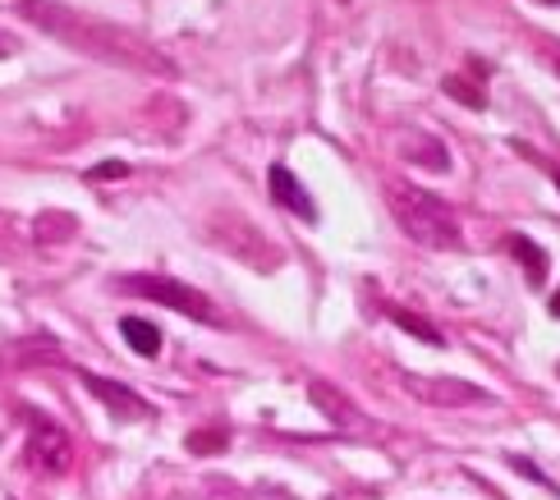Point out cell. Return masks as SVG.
Returning a JSON list of instances; mask_svg holds the SVG:
<instances>
[{
    "instance_id": "obj_1",
    "label": "cell",
    "mask_w": 560,
    "mask_h": 500,
    "mask_svg": "<svg viewBox=\"0 0 560 500\" xmlns=\"http://www.w3.org/2000/svg\"><path fill=\"white\" fill-rule=\"evenodd\" d=\"M386 202H390L395 221H400V230L409 234L413 244L436 248V253H455L464 244L459 217L451 211L446 198H436V194H428V188H418L409 179H390L386 184Z\"/></svg>"
},
{
    "instance_id": "obj_2",
    "label": "cell",
    "mask_w": 560,
    "mask_h": 500,
    "mask_svg": "<svg viewBox=\"0 0 560 500\" xmlns=\"http://www.w3.org/2000/svg\"><path fill=\"white\" fill-rule=\"evenodd\" d=\"M120 290H129V294H138V299H152V303H161V307H171V313H184L189 322H217L212 299H207L202 290H194V284L175 280V276H156V271L125 276Z\"/></svg>"
},
{
    "instance_id": "obj_3",
    "label": "cell",
    "mask_w": 560,
    "mask_h": 500,
    "mask_svg": "<svg viewBox=\"0 0 560 500\" xmlns=\"http://www.w3.org/2000/svg\"><path fill=\"white\" fill-rule=\"evenodd\" d=\"M23 460H28V468L42 473V478H60V473H69V464H74V445H69L60 422L33 418L28 422V445H23Z\"/></svg>"
},
{
    "instance_id": "obj_4",
    "label": "cell",
    "mask_w": 560,
    "mask_h": 500,
    "mask_svg": "<svg viewBox=\"0 0 560 500\" xmlns=\"http://www.w3.org/2000/svg\"><path fill=\"white\" fill-rule=\"evenodd\" d=\"M405 386L413 399L423 404H436V409H469V404H492V395H487L482 386H474V381H459V376H405Z\"/></svg>"
},
{
    "instance_id": "obj_5",
    "label": "cell",
    "mask_w": 560,
    "mask_h": 500,
    "mask_svg": "<svg viewBox=\"0 0 560 500\" xmlns=\"http://www.w3.org/2000/svg\"><path fill=\"white\" fill-rule=\"evenodd\" d=\"M83 376V386H88V395L97 399V404H106V414L115 418V422H133V418H152V404L138 395L133 386H120V381H110V376H97V372H79Z\"/></svg>"
},
{
    "instance_id": "obj_6",
    "label": "cell",
    "mask_w": 560,
    "mask_h": 500,
    "mask_svg": "<svg viewBox=\"0 0 560 500\" xmlns=\"http://www.w3.org/2000/svg\"><path fill=\"white\" fill-rule=\"evenodd\" d=\"M267 184H271V198L290 211V217H299V221H308V225H317V202H313V194L299 184V175L290 171V165H271V175H267Z\"/></svg>"
},
{
    "instance_id": "obj_7",
    "label": "cell",
    "mask_w": 560,
    "mask_h": 500,
    "mask_svg": "<svg viewBox=\"0 0 560 500\" xmlns=\"http://www.w3.org/2000/svg\"><path fill=\"white\" fill-rule=\"evenodd\" d=\"M308 399L317 404V414L326 418V422H336V427H359L363 422V409L354 399H345L331 381H313L308 386Z\"/></svg>"
},
{
    "instance_id": "obj_8",
    "label": "cell",
    "mask_w": 560,
    "mask_h": 500,
    "mask_svg": "<svg viewBox=\"0 0 560 500\" xmlns=\"http://www.w3.org/2000/svg\"><path fill=\"white\" fill-rule=\"evenodd\" d=\"M120 330H125V340H129L133 353H143V359H156V353H161V330H156L152 322H143V317H125Z\"/></svg>"
},
{
    "instance_id": "obj_9",
    "label": "cell",
    "mask_w": 560,
    "mask_h": 500,
    "mask_svg": "<svg viewBox=\"0 0 560 500\" xmlns=\"http://www.w3.org/2000/svg\"><path fill=\"white\" fill-rule=\"evenodd\" d=\"M386 322H395V326H405L409 336H418V340H428V345H441V330L432 326V322H423V317H413L409 307H386Z\"/></svg>"
},
{
    "instance_id": "obj_10",
    "label": "cell",
    "mask_w": 560,
    "mask_h": 500,
    "mask_svg": "<svg viewBox=\"0 0 560 500\" xmlns=\"http://www.w3.org/2000/svg\"><path fill=\"white\" fill-rule=\"evenodd\" d=\"M510 253H515V257L524 261L533 280H542V276H547V253H542V248H533V244L524 240V234H510Z\"/></svg>"
},
{
    "instance_id": "obj_11",
    "label": "cell",
    "mask_w": 560,
    "mask_h": 500,
    "mask_svg": "<svg viewBox=\"0 0 560 500\" xmlns=\"http://www.w3.org/2000/svg\"><path fill=\"white\" fill-rule=\"evenodd\" d=\"M225 441H230L225 427H217V432H194L189 450H194V455H217V450H225Z\"/></svg>"
},
{
    "instance_id": "obj_12",
    "label": "cell",
    "mask_w": 560,
    "mask_h": 500,
    "mask_svg": "<svg viewBox=\"0 0 560 500\" xmlns=\"http://www.w3.org/2000/svg\"><path fill=\"white\" fill-rule=\"evenodd\" d=\"M446 92H451L455 102H469L474 111H482V106H487V97H482V92H478L474 83H464V79H446Z\"/></svg>"
},
{
    "instance_id": "obj_13",
    "label": "cell",
    "mask_w": 560,
    "mask_h": 500,
    "mask_svg": "<svg viewBox=\"0 0 560 500\" xmlns=\"http://www.w3.org/2000/svg\"><path fill=\"white\" fill-rule=\"evenodd\" d=\"M125 175V161H102L97 171H92V179H120Z\"/></svg>"
},
{
    "instance_id": "obj_14",
    "label": "cell",
    "mask_w": 560,
    "mask_h": 500,
    "mask_svg": "<svg viewBox=\"0 0 560 500\" xmlns=\"http://www.w3.org/2000/svg\"><path fill=\"white\" fill-rule=\"evenodd\" d=\"M551 317H560V290L551 294Z\"/></svg>"
},
{
    "instance_id": "obj_15",
    "label": "cell",
    "mask_w": 560,
    "mask_h": 500,
    "mask_svg": "<svg viewBox=\"0 0 560 500\" xmlns=\"http://www.w3.org/2000/svg\"><path fill=\"white\" fill-rule=\"evenodd\" d=\"M0 56H10V42L5 37H0Z\"/></svg>"
},
{
    "instance_id": "obj_16",
    "label": "cell",
    "mask_w": 560,
    "mask_h": 500,
    "mask_svg": "<svg viewBox=\"0 0 560 500\" xmlns=\"http://www.w3.org/2000/svg\"><path fill=\"white\" fill-rule=\"evenodd\" d=\"M542 5H560V0H542Z\"/></svg>"
},
{
    "instance_id": "obj_17",
    "label": "cell",
    "mask_w": 560,
    "mask_h": 500,
    "mask_svg": "<svg viewBox=\"0 0 560 500\" xmlns=\"http://www.w3.org/2000/svg\"><path fill=\"white\" fill-rule=\"evenodd\" d=\"M556 74H560V60H556Z\"/></svg>"
}]
</instances>
